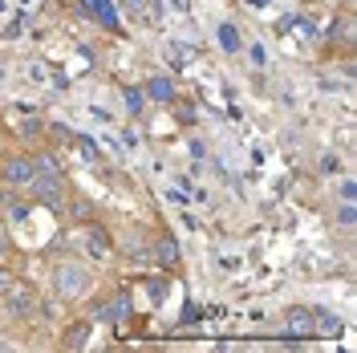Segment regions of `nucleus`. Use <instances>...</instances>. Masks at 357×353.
Instances as JSON below:
<instances>
[{
    "instance_id": "nucleus-1",
    "label": "nucleus",
    "mask_w": 357,
    "mask_h": 353,
    "mask_svg": "<svg viewBox=\"0 0 357 353\" xmlns=\"http://www.w3.org/2000/svg\"><path fill=\"white\" fill-rule=\"evenodd\" d=\"M53 288H57V296H66V301H82L89 292V272L82 264L66 260V264H57V272H53Z\"/></svg>"
},
{
    "instance_id": "nucleus-2",
    "label": "nucleus",
    "mask_w": 357,
    "mask_h": 353,
    "mask_svg": "<svg viewBox=\"0 0 357 353\" xmlns=\"http://www.w3.org/2000/svg\"><path fill=\"white\" fill-rule=\"evenodd\" d=\"M4 309L13 313L17 321H29V317H37V313H41L37 288H29V285H8V288H4Z\"/></svg>"
},
{
    "instance_id": "nucleus-3",
    "label": "nucleus",
    "mask_w": 357,
    "mask_h": 353,
    "mask_svg": "<svg viewBox=\"0 0 357 353\" xmlns=\"http://www.w3.org/2000/svg\"><path fill=\"white\" fill-rule=\"evenodd\" d=\"M33 175H37V167H33V158H24V155H8L0 163V179L13 183V187H29Z\"/></svg>"
},
{
    "instance_id": "nucleus-4",
    "label": "nucleus",
    "mask_w": 357,
    "mask_h": 353,
    "mask_svg": "<svg viewBox=\"0 0 357 353\" xmlns=\"http://www.w3.org/2000/svg\"><path fill=\"white\" fill-rule=\"evenodd\" d=\"M29 191H33L37 203L53 207V203L61 199V175H33V179H29Z\"/></svg>"
},
{
    "instance_id": "nucleus-5",
    "label": "nucleus",
    "mask_w": 357,
    "mask_h": 353,
    "mask_svg": "<svg viewBox=\"0 0 357 353\" xmlns=\"http://www.w3.org/2000/svg\"><path fill=\"white\" fill-rule=\"evenodd\" d=\"M82 8H86L89 17L102 24V29L118 33V8H114V0H82Z\"/></svg>"
},
{
    "instance_id": "nucleus-6",
    "label": "nucleus",
    "mask_w": 357,
    "mask_h": 353,
    "mask_svg": "<svg viewBox=\"0 0 357 353\" xmlns=\"http://www.w3.org/2000/svg\"><path fill=\"white\" fill-rule=\"evenodd\" d=\"M142 93H146L151 102H162V106H171V102H175V86H171V77H151Z\"/></svg>"
},
{
    "instance_id": "nucleus-7",
    "label": "nucleus",
    "mask_w": 357,
    "mask_h": 353,
    "mask_svg": "<svg viewBox=\"0 0 357 353\" xmlns=\"http://www.w3.org/2000/svg\"><path fill=\"white\" fill-rule=\"evenodd\" d=\"M329 37H333L337 45H354V17H349V8L333 17V24H329Z\"/></svg>"
},
{
    "instance_id": "nucleus-8",
    "label": "nucleus",
    "mask_w": 357,
    "mask_h": 353,
    "mask_svg": "<svg viewBox=\"0 0 357 353\" xmlns=\"http://www.w3.org/2000/svg\"><path fill=\"white\" fill-rule=\"evenodd\" d=\"M284 325H289V333H296V337H309L312 333V309H289L284 313Z\"/></svg>"
},
{
    "instance_id": "nucleus-9",
    "label": "nucleus",
    "mask_w": 357,
    "mask_h": 353,
    "mask_svg": "<svg viewBox=\"0 0 357 353\" xmlns=\"http://www.w3.org/2000/svg\"><path fill=\"white\" fill-rule=\"evenodd\" d=\"M155 260H158L162 268H175V264H178V243L171 240V236L155 240Z\"/></svg>"
},
{
    "instance_id": "nucleus-10",
    "label": "nucleus",
    "mask_w": 357,
    "mask_h": 353,
    "mask_svg": "<svg viewBox=\"0 0 357 353\" xmlns=\"http://www.w3.org/2000/svg\"><path fill=\"white\" fill-rule=\"evenodd\" d=\"M312 333L337 337V333H341V317H333V313H312Z\"/></svg>"
},
{
    "instance_id": "nucleus-11",
    "label": "nucleus",
    "mask_w": 357,
    "mask_h": 353,
    "mask_svg": "<svg viewBox=\"0 0 357 353\" xmlns=\"http://www.w3.org/2000/svg\"><path fill=\"white\" fill-rule=\"evenodd\" d=\"M106 313H110V321H126L130 317V296L126 292H114L110 301H106Z\"/></svg>"
},
{
    "instance_id": "nucleus-12",
    "label": "nucleus",
    "mask_w": 357,
    "mask_h": 353,
    "mask_svg": "<svg viewBox=\"0 0 357 353\" xmlns=\"http://www.w3.org/2000/svg\"><path fill=\"white\" fill-rule=\"evenodd\" d=\"M220 45L227 53H240L244 49V37H240V29L236 24H220Z\"/></svg>"
},
{
    "instance_id": "nucleus-13",
    "label": "nucleus",
    "mask_w": 357,
    "mask_h": 353,
    "mask_svg": "<svg viewBox=\"0 0 357 353\" xmlns=\"http://www.w3.org/2000/svg\"><path fill=\"white\" fill-rule=\"evenodd\" d=\"M86 341H89V321H73L69 333H66V345H69V350H82Z\"/></svg>"
},
{
    "instance_id": "nucleus-14",
    "label": "nucleus",
    "mask_w": 357,
    "mask_h": 353,
    "mask_svg": "<svg viewBox=\"0 0 357 353\" xmlns=\"http://www.w3.org/2000/svg\"><path fill=\"white\" fill-rule=\"evenodd\" d=\"M33 167H37V175H61V163L53 151H41V155L33 158Z\"/></svg>"
},
{
    "instance_id": "nucleus-15",
    "label": "nucleus",
    "mask_w": 357,
    "mask_h": 353,
    "mask_svg": "<svg viewBox=\"0 0 357 353\" xmlns=\"http://www.w3.org/2000/svg\"><path fill=\"white\" fill-rule=\"evenodd\" d=\"M110 252V236L102 232V227H89V256L98 260V256H106Z\"/></svg>"
},
{
    "instance_id": "nucleus-16",
    "label": "nucleus",
    "mask_w": 357,
    "mask_h": 353,
    "mask_svg": "<svg viewBox=\"0 0 357 353\" xmlns=\"http://www.w3.org/2000/svg\"><path fill=\"white\" fill-rule=\"evenodd\" d=\"M17 126H21V138H41V130H45L41 118H21Z\"/></svg>"
},
{
    "instance_id": "nucleus-17",
    "label": "nucleus",
    "mask_w": 357,
    "mask_h": 353,
    "mask_svg": "<svg viewBox=\"0 0 357 353\" xmlns=\"http://www.w3.org/2000/svg\"><path fill=\"white\" fill-rule=\"evenodd\" d=\"M122 98H126V110L130 114H142V106H146V93H142V89H126Z\"/></svg>"
},
{
    "instance_id": "nucleus-18",
    "label": "nucleus",
    "mask_w": 357,
    "mask_h": 353,
    "mask_svg": "<svg viewBox=\"0 0 357 353\" xmlns=\"http://www.w3.org/2000/svg\"><path fill=\"white\" fill-rule=\"evenodd\" d=\"M337 223H341L345 232H354V203H345V207L337 211Z\"/></svg>"
},
{
    "instance_id": "nucleus-19",
    "label": "nucleus",
    "mask_w": 357,
    "mask_h": 353,
    "mask_svg": "<svg viewBox=\"0 0 357 353\" xmlns=\"http://www.w3.org/2000/svg\"><path fill=\"white\" fill-rule=\"evenodd\" d=\"M321 171H325V175H337V158L325 155V158H321Z\"/></svg>"
},
{
    "instance_id": "nucleus-20",
    "label": "nucleus",
    "mask_w": 357,
    "mask_h": 353,
    "mask_svg": "<svg viewBox=\"0 0 357 353\" xmlns=\"http://www.w3.org/2000/svg\"><path fill=\"white\" fill-rule=\"evenodd\" d=\"M354 195H357L354 183H341V199H345V203H354Z\"/></svg>"
},
{
    "instance_id": "nucleus-21",
    "label": "nucleus",
    "mask_w": 357,
    "mask_h": 353,
    "mask_svg": "<svg viewBox=\"0 0 357 353\" xmlns=\"http://www.w3.org/2000/svg\"><path fill=\"white\" fill-rule=\"evenodd\" d=\"M8 285H13V276H8V268L0 264V296H4V288H8Z\"/></svg>"
},
{
    "instance_id": "nucleus-22",
    "label": "nucleus",
    "mask_w": 357,
    "mask_h": 353,
    "mask_svg": "<svg viewBox=\"0 0 357 353\" xmlns=\"http://www.w3.org/2000/svg\"><path fill=\"white\" fill-rule=\"evenodd\" d=\"M126 8H130L134 17H142V0H126Z\"/></svg>"
},
{
    "instance_id": "nucleus-23",
    "label": "nucleus",
    "mask_w": 357,
    "mask_h": 353,
    "mask_svg": "<svg viewBox=\"0 0 357 353\" xmlns=\"http://www.w3.org/2000/svg\"><path fill=\"white\" fill-rule=\"evenodd\" d=\"M0 256H4V240H0Z\"/></svg>"
}]
</instances>
